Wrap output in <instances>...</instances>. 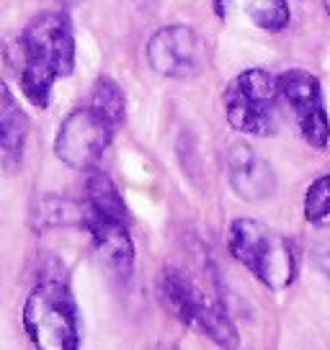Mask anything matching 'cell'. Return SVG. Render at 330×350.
Instances as JSON below:
<instances>
[{"label":"cell","mask_w":330,"mask_h":350,"mask_svg":"<svg viewBox=\"0 0 330 350\" xmlns=\"http://www.w3.org/2000/svg\"><path fill=\"white\" fill-rule=\"evenodd\" d=\"M21 52V93L36 109H47L52 88L60 77L75 70V33L65 11H42L23 26L18 39Z\"/></svg>","instance_id":"obj_1"},{"label":"cell","mask_w":330,"mask_h":350,"mask_svg":"<svg viewBox=\"0 0 330 350\" xmlns=\"http://www.w3.org/2000/svg\"><path fill=\"white\" fill-rule=\"evenodd\" d=\"M227 247L232 258L268 291H284L297 278V250L292 240L258 219H232Z\"/></svg>","instance_id":"obj_2"},{"label":"cell","mask_w":330,"mask_h":350,"mask_svg":"<svg viewBox=\"0 0 330 350\" xmlns=\"http://www.w3.org/2000/svg\"><path fill=\"white\" fill-rule=\"evenodd\" d=\"M23 329L39 350L80 348V312L73 291L62 281H42L26 296Z\"/></svg>","instance_id":"obj_3"},{"label":"cell","mask_w":330,"mask_h":350,"mask_svg":"<svg viewBox=\"0 0 330 350\" xmlns=\"http://www.w3.org/2000/svg\"><path fill=\"white\" fill-rule=\"evenodd\" d=\"M160 296L181 325L196 329L199 335L210 338L220 348L240 345V335L227 309L222 306V301L207 294L186 271L165 268L160 278Z\"/></svg>","instance_id":"obj_4"},{"label":"cell","mask_w":330,"mask_h":350,"mask_svg":"<svg viewBox=\"0 0 330 350\" xmlns=\"http://www.w3.org/2000/svg\"><path fill=\"white\" fill-rule=\"evenodd\" d=\"M279 103L276 75L264 67L238 72L222 93L227 124L248 137H274L279 129Z\"/></svg>","instance_id":"obj_5"},{"label":"cell","mask_w":330,"mask_h":350,"mask_svg":"<svg viewBox=\"0 0 330 350\" xmlns=\"http://www.w3.org/2000/svg\"><path fill=\"white\" fill-rule=\"evenodd\" d=\"M116 124L93 106H80L67 113L55 137V157L70 170L88 173L109 150Z\"/></svg>","instance_id":"obj_6"},{"label":"cell","mask_w":330,"mask_h":350,"mask_svg":"<svg viewBox=\"0 0 330 350\" xmlns=\"http://www.w3.org/2000/svg\"><path fill=\"white\" fill-rule=\"evenodd\" d=\"M276 88L281 103L292 111L302 139L312 150H325L330 142V116L322 83L309 70L292 67L276 75Z\"/></svg>","instance_id":"obj_7"},{"label":"cell","mask_w":330,"mask_h":350,"mask_svg":"<svg viewBox=\"0 0 330 350\" xmlns=\"http://www.w3.org/2000/svg\"><path fill=\"white\" fill-rule=\"evenodd\" d=\"M147 62L160 77L191 80L207 65V44L186 23H170L150 36Z\"/></svg>","instance_id":"obj_8"},{"label":"cell","mask_w":330,"mask_h":350,"mask_svg":"<svg viewBox=\"0 0 330 350\" xmlns=\"http://www.w3.org/2000/svg\"><path fill=\"white\" fill-rule=\"evenodd\" d=\"M225 165H227V180H230L232 191L242 201L255 204V201L268 198L276 191L274 167L266 163L251 144L245 142L230 144Z\"/></svg>","instance_id":"obj_9"},{"label":"cell","mask_w":330,"mask_h":350,"mask_svg":"<svg viewBox=\"0 0 330 350\" xmlns=\"http://www.w3.org/2000/svg\"><path fill=\"white\" fill-rule=\"evenodd\" d=\"M86 232L90 234L96 255L111 273L119 278H129L134 271V242L127 230V221L86 214Z\"/></svg>","instance_id":"obj_10"},{"label":"cell","mask_w":330,"mask_h":350,"mask_svg":"<svg viewBox=\"0 0 330 350\" xmlns=\"http://www.w3.org/2000/svg\"><path fill=\"white\" fill-rule=\"evenodd\" d=\"M29 129H31L29 113L21 109L8 83L0 77V157L8 165H16L23 157Z\"/></svg>","instance_id":"obj_11"},{"label":"cell","mask_w":330,"mask_h":350,"mask_svg":"<svg viewBox=\"0 0 330 350\" xmlns=\"http://www.w3.org/2000/svg\"><path fill=\"white\" fill-rule=\"evenodd\" d=\"M86 204L75 198L57 196V193H42L31 206V227L36 232L60 230V227H77L86 230Z\"/></svg>","instance_id":"obj_12"},{"label":"cell","mask_w":330,"mask_h":350,"mask_svg":"<svg viewBox=\"0 0 330 350\" xmlns=\"http://www.w3.org/2000/svg\"><path fill=\"white\" fill-rule=\"evenodd\" d=\"M83 204H86L88 214H93V217L127 221V214H129L116 183L103 170H99V167L88 170V175H86V196H83Z\"/></svg>","instance_id":"obj_13"},{"label":"cell","mask_w":330,"mask_h":350,"mask_svg":"<svg viewBox=\"0 0 330 350\" xmlns=\"http://www.w3.org/2000/svg\"><path fill=\"white\" fill-rule=\"evenodd\" d=\"M242 8V13L251 18L266 33H281L289 26V0H232Z\"/></svg>","instance_id":"obj_14"},{"label":"cell","mask_w":330,"mask_h":350,"mask_svg":"<svg viewBox=\"0 0 330 350\" xmlns=\"http://www.w3.org/2000/svg\"><path fill=\"white\" fill-rule=\"evenodd\" d=\"M88 106H93L96 111H101L106 119H111L119 126L124 116H127V96L121 85L109 75H101L93 88H90V100Z\"/></svg>","instance_id":"obj_15"},{"label":"cell","mask_w":330,"mask_h":350,"mask_svg":"<svg viewBox=\"0 0 330 350\" xmlns=\"http://www.w3.org/2000/svg\"><path fill=\"white\" fill-rule=\"evenodd\" d=\"M305 219L312 227H330V173H322L309 183L305 193Z\"/></svg>","instance_id":"obj_16"},{"label":"cell","mask_w":330,"mask_h":350,"mask_svg":"<svg viewBox=\"0 0 330 350\" xmlns=\"http://www.w3.org/2000/svg\"><path fill=\"white\" fill-rule=\"evenodd\" d=\"M212 5H214V13H217L220 18H227V11H230L232 0H212Z\"/></svg>","instance_id":"obj_17"},{"label":"cell","mask_w":330,"mask_h":350,"mask_svg":"<svg viewBox=\"0 0 330 350\" xmlns=\"http://www.w3.org/2000/svg\"><path fill=\"white\" fill-rule=\"evenodd\" d=\"M322 5H325V13L330 16V0H322Z\"/></svg>","instance_id":"obj_18"},{"label":"cell","mask_w":330,"mask_h":350,"mask_svg":"<svg viewBox=\"0 0 330 350\" xmlns=\"http://www.w3.org/2000/svg\"><path fill=\"white\" fill-rule=\"evenodd\" d=\"M325 271H328V275H330V255L325 258Z\"/></svg>","instance_id":"obj_19"}]
</instances>
